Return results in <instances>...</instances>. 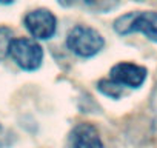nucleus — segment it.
Here are the masks:
<instances>
[{"label":"nucleus","mask_w":157,"mask_h":148,"mask_svg":"<svg viewBox=\"0 0 157 148\" xmlns=\"http://www.w3.org/2000/svg\"><path fill=\"white\" fill-rule=\"evenodd\" d=\"M66 46L77 57L90 59L103 49L105 40L97 29L88 25H75L66 36Z\"/></svg>","instance_id":"1"},{"label":"nucleus","mask_w":157,"mask_h":148,"mask_svg":"<svg viewBox=\"0 0 157 148\" xmlns=\"http://www.w3.org/2000/svg\"><path fill=\"white\" fill-rule=\"evenodd\" d=\"M114 29L120 36H128L132 33H142L148 40L157 43V13H128L116 19Z\"/></svg>","instance_id":"2"},{"label":"nucleus","mask_w":157,"mask_h":148,"mask_svg":"<svg viewBox=\"0 0 157 148\" xmlns=\"http://www.w3.org/2000/svg\"><path fill=\"white\" fill-rule=\"evenodd\" d=\"M10 56L25 71H36L43 62V49L36 39L17 37L13 40L10 48Z\"/></svg>","instance_id":"3"},{"label":"nucleus","mask_w":157,"mask_h":148,"mask_svg":"<svg viewBox=\"0 0 157 148\" xmlns=\"http://www.w3.org/2000/svg\"><path fill=\"white\" fill-rule=\"evenodd\" d=\"M23 25L28 29V33L36 40H49L57 29V19L56 16L45 8H39L34 11H29L25 19Z\"/></svg>","instance_id":"4"},{"label":"nucleus","mask_w":157,"mask_h":148,"mask_svg":"<svg viewBox=\"0 0 157 148\" xmlns=\"http://www.w3.org/2000/svg\"><path fill=\"white\" fill-rule=\"evenodd\" d=\"M148 71L146 68L132 63V62H120L116 63L109 71V79L119 84L122 88H140L146 80Z\"/></svg>","instance_id":"5"},{"label":"nucleus","mask_w":157,"mask_h":148,"mask_svg":"<svg viewBox=\"0 0 157 148\" xmlns=\"http://www.w3.org/2000/svg\"><path fill=\"white\" fill-rule=\"evenodd\" d=\"M71 148H103L97 128L91 123H78L69 133Z\"/></svg>","instance_id":"6"},{"label":"nucleus","mask_w":157,"mask_h":148,"mask_svg":"<svg viewBox=\"0 0 157 148\" xmlns=\"http://www.w3.org/2000/svg\"><path fill=\"white\" fill-rule=\"evenodd\" d=\"M97 90H99L102 94H105L106 97H111V99H119V97H122V94H123V88H122L119 84H116L114 80H111L109 77L99 80Z\"/></svg>","instance_id":"7"},{"label":"nucleus","mask_w":157,"mask_h":148,"mask_svg":"<svg viewBox=\"0 0 157 148\" xmlns=\"http://www.w3.org/2000/svg\"><path fill=\"white\" fill-rule=\"evenodd\" d=\"M13 40V31L6 26H0V62L10 54Z\"/></svg>","instance_id":"8"},{"label":"nucleus","mask_w":157,"mask_h":148,"mask_svg":"<svg viewBox=\"0 0 157 148\" xmlns=\"http://www.w3.org/2000/svg\"><path fill=\"white\" fill-rule=\"evenodd\" d=\"M119 5V0H91L90 8L97 13H109Z\"/></svg>","instance_id":"9"},{"label":"nucleus","mask_w":157,"mask_h":148,"mask_svg":"<svg viewBox=\"0 0 157 148\" xmlns=\"http://www.w3.org/2000/svg\"><path fill=\"white\" fill-rule=\"evenodd\" d=\"M14 3V0H0V5H11Z\"/></svg>","instance_id":"10"},{"label":"nucleus","mask_w":157,"mask_h":148,"mask_svg":"<svg viewBox=\"0 0 157 148\" xmlns=\"http://www.w3.org/2000/svg\"><path fill=\"white\" fill-rule=\"evenodd\" d=\"M136 2H143V0H136Z\"/></svg>","instance_id":"11"}]
</instances>
